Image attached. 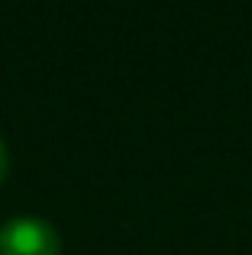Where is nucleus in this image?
<instances>
[{
  "instance_id": "nucleus-1",
  "label": "nucleus",
  "mask_w": 252,
  "mask_h": 255,
  "mask_svg": "<svg viewBox=\"0 0 252 255\" xmlns=\"http://www.w3.org/2000/svg\"><path fill=\"white\" fill-rule=\"evenodd\" d=\"M62 243L52 223L39 217H16L0 230V255H58Z\"/></svg>"
},
{
  "instance_id": "nucleus-2",
  "label": "nucleus",
  "mask_w": 252,
  "mask_h": 255,
  "mask_svg": "<svg viewBox=\"0 0 252 255\" xmlns=\"http://www.w3.org/2000/svg\"><path fill=\"white\" fill-rule=\"evenodd\" d=\"M6 168H10V155H6V145H3V139H0V184H3V178H6Z\"/></svg>"
}]
</instances>
